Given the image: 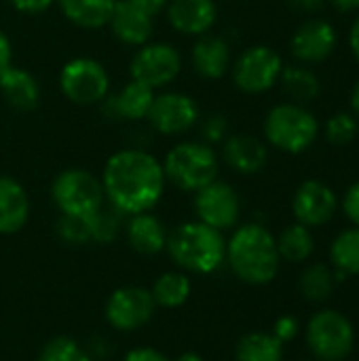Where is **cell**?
<instances>
[{
	"label": "cell",
	"instance_id": "cell-1",
	"mask_svg": "<svg viewBox=\"0 0 359 361\" xmlns=\"http://www.w3.org/2000/svg\"><path fill=\"white\" fill-rule=\"evenodd\" d=\"M99 180L106 203L118 209L125 218L152 212L163 199L167 186L163 163L142 148L114 152L106 161Z\"/></svg>",
	"mask_w": 359,
	"mask_h": 361
},
{
	"label": "cell",
	"instance_id": "cell-2",
	"mask_svg": "<svg viewBox=\"0 0 359 361\" xmlns=\"http://www.w3.org/2000/svg\"><path fill=\"white\" fill-rule=\"evenodd\" d=\"M224 262L241 283L269 286L281 267L275 235L258 222L235 226L231 239H226Z\"/></svg>",
	"mask_w": 359,
	"mask_h": 361
},
{
	"label": "cell",
	"instance_id": "cell-3",
	"mask_svg": "<svg viewBox=\"0 0 359 361\" xmlns=\"http://www.w3.org/2000/svg\"><path fill=\"white\" fill-rule=\"evenodd\" d=\"M165 252L180 271L188 275H212L224 264L226 239L224 233L199 220H188L169 233Z\"/></svg>",
	"mask_w": 359,
	"mask_h": 361
},
{
	"label": "cell",
	"instance_id": "cell-4",
	"mask_svg": "<svg viewBox=\"0 0 359 361\" xmlns=\"http://www.w3.org/2000/svg\"><path fill=\"white\" fill-rule=\"evenodd\" d=\"M165 180L182 192H197L218 180L220 159L214 146L201 140L178 142L163 159Z\"/></svg>",
	"mask_w": 359,
	"mask_h": 361
},
{
	"label": "cell",
	"instance_id": "cell-5",
	"mask_svg": "<svg viewBox=\"0 0 359 361\" xmlns=\"http://www.w3.org/2000/svg\"><path fill=\"white\" fill-rule=\"evenodd\" d=\"M320 123L311 110L300 104H279L264 118V137L271 146L288 154H300L313 146Z\"/></svg>",
	"mask_w": 359,
	"mask_h": 361
},
{
	"label": "cell",
	"instance_id": "cell-6",
	"mask_svg": "<svg viewBox=\"0 0 359 361\" xmlns=\"http://www.w3.org/2000/svg\"><path fill=\"white\" fill-rule=\"evenodd\" d=\"M51 199L61 216H74L85 220L106 203L102 180L80 167L63 169L53 178Z\"/></svg>",
	"mask_w": 359,
	"mask_h": 361
},
{
	"label": "cell",
	"instance_id": "cell-7",
	"mask_svg": "<svg viewBox=\"0 0 359 361\" xmlns=\"http://www.w3.org/2000/svg\"><path fill=\"white\" fill-rule=\"evenodd\" d=\"M305 338L309 351L320 361H343L355 349L353 322L336 309H322L311 315Z\"/></svg>",
	"mask_w": 359,
	"mask_h": 361
},
{
	"label": "cell",
	"instance_id": "cell-8",
	"mask_svg": "<svg viewBox=\"0 0 359 361\" xmlns=\"http://www.w3.org/2000/svg\"><path fill=\"white\" fill-rule=\"evenodd\" d=\"M59 89L76 106L102 104L110 93V74L93 57H74L59 72Z\"/></svg>",
	"mask_w": 359,
	"mask_h": 361
},
{
	"label": "cell",
	"instance_id": "cell-9",
	"mask_svg": "<svg viewBox=\"0 0 359 361\" xmlns=\"http://www.w3.org/2000/svg\"><path fill=\"white\" fill-rule=\"evenodd\" d=\"M157 305L148 288L142 286H123L116 288L104 302L106 324L123 334L135 332L152 322Z\"/></svg>",
	"mask_w": 359,
	"mask_h": 361
},
{
	"label": "cell",
	"instance_id": "cell-10",
	"mask_svg": "<svg viewBox=\"0 0 359 361\" xmlns=\"http://www.w3.org/2000/svg\"><path fill=\"white\" fill-rule=\"evenodd\" d=\"M182 70V55L180 51L169 44V42H152L148 40L146 44L138 47L131 63H129V74L131 80H138L152 91L167 87L178 78Z\"/></svg>",
	"mask_w": 359,
	"mask_h": 361
},
{
	"label": "cell",
	"instance_id": "cell-11",
	"mask_svg": "<svg viewBox=\"0 0 359 361\" xmlns=\"http://www.w3.org/2000/svg\"><path fill=\"white\" fill-rule=\"evenodd\" d=\"M284 61L271 47L256 44L245 49L233 63V80L239 91L258 95L273 89L281 76Z\"/></svg>",
	"mask_w": 359,
	"mask_h": 361
},
{
	"label": "cell",
	"instance_id": "cell-12",
	"mask_svg": "<svg viewBox=\"0 0 359 361\" xmlns=\"http://www.w3.org/2000/svg\"><path fill=\"white\" fill-rule=\"evenodd\" d=\"M201 118V108L195 97L182 91L154 93L152 106L146 121L161 135H182L197 127Z\"/></svg>",
	"mask_w": 359,
	"mask_h": 361
},
{
	"label": "cell",
	"instance_id": "cell-13",
	"mask_svg": "<svg viewBox=\"0 0 359 361\" xmlns=\"http://www.w3.org/2000/svg\"><path fill=\"white\" fill-rule=\"evenodd\" d=\"M195 216L199 222L220 233L231 231L239 222L241 199L231 184L222 180H214L195 192Z\"/></svg>",
	"mask_w": 359,
	"mask_h": 361
},
{
	"label": "cell",
	"instance_id": "cell-14",
	"mask_svg": "<svg viewBox=\"0 0 359 361\" xmlns=\"http://www.w3.org/2000/svg\"><path fill=\"white\" fill-rule=\"evenodd\" d=\"M339 207V199L334 195V190L320 182V180H307L303 182L292 199V214L296 218V222L309 226V228H317L328 224Z\"/></svg>",
	"mask_w": 359,
	"mask_h": 361
},
{
	"label": "cell",
	"instance_id": "cell-15",
	"mask_svg": "<svg viewBox=\"0 0 359 361\" xmlns=\"http://www.w3.org/2000/svg\"><path fill=\"white\" fill-rule=\"evenodd\" d=\"M336 42H339V36L330 21L309 19L296 27V32L290 40V49L298 61L320 63L332 55Z\"/></svg>",
	"mask_w": 359,
	"mask_h": 361
},
{
	"label": "cell",
	"instance_id": "cell-16",
	"mask_svg": "<svg viewBox=\"0 0 359 361\" xmlns=\"http://www.w3.org/2000/svg\"><path fill=\"white\" fill-rule=\"evenodd\" d=\"M165 13L169 25L184 36H203L218 19L214 0H169Z\"/></svg>",
	"mask_w": 359,
	"mask_h": 361
},
{
	"label": "cell",
	"instance_id": "cell-17",
	"mask_svg": "<svg viewBox=\"0 0 359 361\" xmlns=\"http://www.w3.org/2000/svg\"><path fill=\"white\" fill-rule=\"evenodd\" d=\"M108 25L116 40L131 47H142L152 38L154 17L129 0H116Z\"/></svg>",
	"mask_w": 359,
	"mask_h": 361
},
{
	"label": "cell",
	"instance_id": "cell-18",
	"mask_svg": "<svg viewBox=\"0 0 359 361\" xmlns=\"http://www.w3.org/2000/svg\"><path fill=\"white\" fill-rule=\"evenodd\" d=\"M125 239L129 247L142 256H157L165 252L169 231L152 212L135 214L125 218Z\"/></svg>",
	"mask_w": 359,
	"mask_h": 361
},
{
	"label": "cell",
	"instance_id": "cell-19",
	"mask_svg": "<svg viewBox=\"0 0 359 361\" xmlns=\"http://www.w3.org/2000/svg\"><path fill=\"white\" fill-rule=\"evenodd\" d=\"M222 159L233 171L241 176H254L264 169L269 161V150L262 140L248 133H235L226 135V140L222 142Z\"/></svg>",
	"mask_w": 359,
	"mask_h": 361
},
{
	"label": "cell",
	"instance_id": "cell-20",
	"mask_svg": "<svg viewBox=\"0 0 359 361\" xmlns=\"http://www.w3.org/2000/svg\"><path fill=\"white\" fill-rule=\"evenodd\" d=\"M154 93L157 91H152L150 87L138 80H129L118 93L104 99V112L114 121H146Z\"/></svg>",
	"mask_w": 359,
	"mask_h": 361
},
{
	"label": "cell",
	"instance_id": "cell-21",
	"mask_svg": "<svg viewBox=\"0 0 359 361\" xmlns=\"http://www.w3.org/2000/svg\"><path fill=\"white\" fill-rule=\"evenodd\" d=\"M193 70L207 80H218L229 72L231 66V47L222 36L203 34L197 36V42L190 51Z\"/></svg>",
	"mask_w": 359,
	"mask_h": 361
},
{
	"label": "cell",
	"instance_id": "cell-22",
	"mask_svg": "<svg viewBox=\"0 0 359 361\" xmlns=\"http://www.w3.org/2000/svg\"><path fill=\"white\" fill-rule=\"evenodd\" d=\"M30 220V197L23 184L0 173V235H17Z\"/></svg>",
	"mask_w": 359,
	"mask_h": 361
},
{
	"label": "cell",
	"instance_id": "cell-23",
	"mask_svg": "<svg viewBox=\"0 0 359 361\" xmlns=\"http://www.w3.org/2000/svg\"><path fill=\"white\" fill-rule=\"evenodd\" d=\"M0 93L4 102L19 112H30L40 102V85L32 72L25 68L11 66L0 76Z\"/></svg>",
	"mask_w": 359,
	"mask_h": 361
},
{
	"label": "cell",
	"instance_id": "cell-24",
	"mask_svg": "<svg viewBox=\"0 0 359 361\" xmlns=\"http://www.w3.org/2000/svg\"><path fill=\"white\" fill-rule=\"evenodd\" d=\"M152 300L157 309H180L188 302L193 294V281L190 275L184 271H165L161 273L154 283L150 286Z\"/></svg>",
	"mask_w": 359,
	"mask_h": 361
},
{
	"label": "cell",
	"instance_id": "cell-25",
	"mask_svg": "<svg viewBox=\"0 0 359 361\" xmlns=\"http://www.w3.org/2000/svg\"><path fill=\"white\" fill-rule=\"evenodd\" d=\"M63 17L87 30H97L108 25L116 0H55Z\"/></svg>",
	"mask_w": 359,
	"mask_h": 361
},
{
	"label": "cell",
	"instance_id": "cell-26",
	"mask_svg": "<svg viewBox=\"0 0 359 361\" xmlns=\"http://www.w3.org/2000/svg\"><path fill=\"white\" fill-rule=\"evenodd\" d=\"M275 241H277L279 258L290 264L307 262L315 252V237H313L311 228L300 222L286 226L281 231V235L275 237Z\"/></svg>",
	"mask_w": 359,
	"mask_h": 361
},
{
	"label": "cell",
	"instance_id": "cell-27",
	"mask_svg": "<svg viewBox=\"0 0 359 361\" xmlns=\"http://www.w3.org/2000/svg\"><path fill=\"white\" fill-rule=\"evenodd\" d=\"M286 349L271 332H248L235 345L237 361H284Z\"/></svg>",
	"mask_w": 359,
	"mask_h": 361
},
{
	"label": "cell",
	"instance_id": "cell-28",
	"mask_svg": "<svg viewBox=\"0 0 359 361\" xmlns=\"http://www.w3.org/2000/svg\"><path fill=\"white\" fill-rule=\"evenodd\" d=\"M336 286H339V281H336L334 269L324 262H313V264L305 267V271L300 273V279H298V290H300L303 298L313 305L326 302L334 294Z\"/></svg>",
	"mask_w": 359,
	"mask_h": 361
},
{
	"label": "cell",
	"instance_id": "cell-29",
	"mask_svg": "<svg viewBox=\"0 0 359 361\" xmlns=\"http://www.w3.org/2000/svg\"><path fill=\"white\" fill-rule=\"evenodd\" d=\"M330 260L332 269L347 275L358 277L359 275V226L347 228L336 235V239L330 245Z\"/></svg>",
	"mask_w": 359,
	"mask_h": 361
},
{
	"label": "cell",
	"instance_id": "cell-30",
	"mask_svg": "<svg viewBox=\"0 0 359 361\" xmlns=\"http://www.w3.org/2000/svg\"><path fill=\"white\" fill-rule=\"evenodd\" d=\"M279 80L284 85V91L294 99V104L313 102L322 91L317 74L313 70H309V68H303V66L284 68Z\"/></svg>",
	"mask_w": 359,
	"mask_h": 361
},
{
	"label": "cell",
	"instance_id": "cell-31",
	"mask_svg": "<svg viewBox=\"0 0 359 361\" xmlns=\"http://www.w3.org/2000/svg\"><path fill=\"white\" fill-rule=\"evenodd\" d=\"M87 226H89V237L93 243L108 245V243H114L121 231L125 228V216L112 205L104 203L93 216L87 218Z\"/></svg>",
	"mask_w": 359,
	"mask_h": 361
},
{
	"label": "cell",
	"instance_id": "cell-32",
	"mask_svg": "<svg viewBox=\"0 0 359 361\" xmlns=\"http://www.w3.org/2000/svg\"><path fill=\"white\" fill-rule=\"evenodd\" d=\"M36 361H91L85 345L70 336H55L44 343Z\"/></svg>",
	"mask_w": 359,
	"mask_h": 361
},
{
	"label": "cell",
	"instance_id": "cell-33",
	"mask_svg": "<svg viewBox=\"0 0 359 361\" xmlns=\"http://www.w3.org/2000/svg\"><path fill=\"white\" fill-rule=\"evenodd\" d=\"M358 131V118H355V114H349V112H339V114L330 116L326 123V137L330 144H336V146L351 144L355 140Z\"/></svg>",
	"mask_w": 359,
	"mask_h": 361
},
{
	"label": "cell",
	"instance_id": "cell-34",
	"mask_svg": "<svg viewBox=\"0 0 359 361\" xmlns=\"http://www.w3.org/2000/svg\"><path fill=\"white\" fill-rule=\"evenodd\" d=\"M55 233L68 245H87V243H91L89 226H87L85 218H74V216H61L59 214V218L55 222Z\"/></svg>",
	"mask_w": 359,
	"mask_h": 361
},
{
	"label": "cell",
	"instance_id": "cell-35",
	"mask_svg": "<svg viewBox=\"0 0 359 361\" xmlns=\"http://www.w3.org/2000/svg\"><path fill=\"white\" fill-rule=\"evenodd\" d=\"M199 133H201V142L214 146V144H222L229 135V121L224 114H207L199 118Z\"/></svg>",
	"mask_w": 359,
	"mask_h": 361
},
{
	"label": "cell",
	"instance_id": "cell-36",
	"mask_svg": "<svg viewBox=\"0 0 359 361\" xmlns=\"http://www.w3.org/2000/svg\"><path fill=\"white\" fill-rule=\"evenodd\" d=\"M298 332H300V324H298V319L296 317H292V315H281V317H277L275 319V324H273V336L275 338H279L284 345L286 343H290V341H294L296 336H298Z\"/></svg>",
	"mask_w": 359,
	"mask_h": 361
},
{
	"label": "cell",
	"instance_id": "cell-37",
	"mask_svg": "<svg viewBox=\"0 0 359 361\" xmlns=\"http://www.w3.org/2000/svg\"><path fill=\"white\" fill-rule=\"evenodd\" d=\"M85 351L89 353L91 361H102V360H110L114 347L112 343L106 338V336H91L85 345Z\"/></svg>",
	"mask_w": 359,
	"mask_h": 361
},
{
	"label": "cell",
	"instance_id": "cell-38",
	"mask_svg": "<svg viewBox=\"0 0 359 361\" xmlns=\"http://www.w3.org/2000/svg\"><path fill=\"white\" fill-rule=\"evenodd\" d=\"M343 212L351 220L353 226H359V180L347 188L343 197Z\"/></svg>",
	"mask_w": 359,
	"mask_h": 361
},
{
	"label": "cell",
	"instance_id": "cell-39",
	"mask_svg": "<svg viewBox=\"0 0 359 361\" xmlns=\"http://www.w3.org/2000/svg\"><path fill=\"white\" fill-rule=\"evenodd\" d=\"M55 0H8V4L23 15H40L53 6Z\"/></svg>",
	"mask_w": 359,
	"mask_h": 361
},
{
	"label": "cell",
	"instance_id": "cell-40",
	"mask_svg": "<svg viewBox=\"0 0 359 361\" xmlns=\"http://www.w3.org/2000/svg\"><path fill=\"white\" fill-rule=\"evenodd\" d=\"M123 361H174L154 347H135L123 355Z\"/></svg>",
	"mask_w": 359,
	"mask_h": 361
},
{
	"label": "cell",
	"instance_id": "cell-41",
	"mask_svg": "<svg viewBox=\"0 0 359 361\" xmlns=\"http://www.w3.org/2000/svg\"><path fill=\"white\" fill-rule=\"evenodd\" d=\"M13 66V44L4 30H0V76Z\"/></svg>",
	"mask_w": 359,
	"mask_h": 361
},
{
	"label": "cell",
	"instance_id": "cell-42",
	"mask_svg": "<svg viewBox=\"0 0 359 361\" xmlns=\"http://www.w3.org/2000/svg\"><path fill=\"white\" fill-rule=\"evenodd\" d=\"M288 4L294 11H300V13H315V11L324 8L326 0H288Z\"/></svg>",
	"mask_w": 359,
	"mask_h": 361
},
{
	"label": "cell",
	"instance_id": "cell-43",
	"mask_svg": "<svg viewBox=\"0 0 359 361\" xmlns=\"http://www.w3.org/2000/svg\"><path fill=\"white\" fill-rule=\"evenodd\" d=\"M129 2H133L135 6H140L142 11H146L148 15H159L161 11H165V6H167V2L169 0H129Z\"/></svg>",
	"mask_w": 359,
	"mask_h": 361
},
{
	"label": "cell",
	"instance_id": "cell-44",
	"mask_svg": "<svg viewBox=\"0 0 359 361\" xmlns=\"http://www.w3.org/2000/svg\"><path fill=\"white\" fill-rule=\"evenodd\" d=\"M349 44H351V51H353L355 59L359 61V15L355 17L353 25H351V32H349Z\"/></svg>",
	"mask_w": 359,
	"mask_h": 361
},
{
	"label": "cell",
	"instance_id": "cell-45",
	"mask_svg": "<svg viewBox=\"0 0 359 361\" xmlns=\"http://www.w3.org/2000/svg\"><path fill=\"white\" fill-rule=\"evenodd\" d=\"M332 6H336L339 11L343 13H349V11H359V0H330Z\"/></svg>",
	"mask_w": 359,
	"mask_h": 361
},
{
	"label": "cell",
	"instance_id": "cell-46",
	"mask_svg": "<svg viewBox=\"0 0 359 361\" xmlns=\"http://www.w3.org/2000/svg\"><path fill=\"white\" fill-rule=\"evenodd\" d=\"M351 110H353V114L359 118V80L358 85L353 87V91H351Z\"/></svg>",
	"mask_w": 359,
	"mask_h": 361
},
{
	"label": "cell",
	"instance_id": "cell-47",
	"mask_svg": "<svg viewBox=\"0 0 359 361\" xmlns=\"http://www.w3.org/2000/svg\"><path fill=\"white\" fill-rule=\"evenodd\" d=\"M174 361H205L199 353H195V351H184L182 355H178Z\"/></svg>",
	"mask_w": 359,
	"mask_h": 361
}]
</instances>
